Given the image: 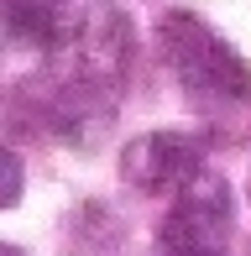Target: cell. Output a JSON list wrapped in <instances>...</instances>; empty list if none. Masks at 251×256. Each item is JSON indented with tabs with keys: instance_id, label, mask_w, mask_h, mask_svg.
Wrapping results in <instances>:
<instances>
[{
	"instance_id": "6da1fadb",
	"label": "cell",
	"mask_w": 251,
	"mask_h": 256,
	"mask_svg": "<svg viewBox=\"0 0 251 256\" xmlns=\"http://www.w3.org/2000/svg\"><path fill=\"white\" fill-rule=\"evenodd\" d=\"M131 58H136V42L120 0H89L74 26V42H68V78L48 104L52 131H63L68 142H89L105 131L126 94Z\"/></svg>"
},
{
	"instance_id": "7a4b0ae2",
	"label": "cell",
	"mask_w": 251,
	"mask_h": 256,
	"mask_svg": "<svg viewBox=\"0 0 251 256\" xmlns=\"http://www.w3.org/2000/svg\"><path fill=\"white\" fill-rule=\"evenodd\" d=\"M157 48H162V63L173 68L178 89L194 104L225 110V104L251 100V63L214 26H204L194 10H168L157 21Z\"/></svg>"
},
{
	"instance_id": "3957f363",
	"label": "cell",
	"mask_w": 251,
	"mask_h": 256,
	"mask_svg": "<svg viewBox=\"0 0 251 256\" xmlns=\"http://www.w3.org/2000/svg\"><path fill=\"white\" fill-rule=\"evenodd\" d=\"M204 172V146L184 131H146L120 152V178L136 194H184Z\"/></svg>"
},
{
	"instance_id": "277c9868",
	"label": "cell",
	"mask_w": 251,
	"mask_h": 256,
	"mask_svg": "<svg viewBox=\"0 0 251 256\" xmlns=\"http://www.w3.org/2000/svg\"><path fill=\"white\" fill-rule=\"evenodd\" d=\"M230 225V188L214 172H199L184 194H178V209L168 214L162 240H214L220 246V230Z\"/></svg>"
},
{
	"instance_id": "5b68a950",
	"label": "cell",
	"mask_w": 251,
	"mask_h": 256,
	"mask_svg": "<svg viewBox=\"0 0 251 256\" xmlns=\"http://www.w3.org/2000/svg\"><path fill=\"white\" fill-rule=\"evenodd\" d=\"M68 0H0V32L21 48H52L63 37Z\"/></svg>"
},
{
	"instance_id": "8992f818",
	"label": "cell",
	"mask_w": 251,
	"mask_h": 256,
	"mask_svg": "<svg viewBox=\"0 0 251 256\" xmlns=\"http://www.w3.org/2000/svg\"><path fill=\"white\" fill-rule=\"evenodd\" d=\"M21 188H26V168L10 146H0V209L21 204Z\"/></svg>"
},
{
	"instance_id": "52a82bcc",
	"label": "cell",
	"mask_w": 251,
	"mask_h": 256,
	"mask_svg": "<svg viewBox=\"0 0 251 256\" xmlns=\"http://www.w3.org/2000/svg\"><path fill=\"white\" fill-rule=\"evenodd\" d=\"M157 256H225L214 240H162Z\"/></svg>"
},
{
	"instance_id": "ba28073f",
	"label": "cell",
	"mask_w": 251,
	"mask_h": 256,
	"mask_svg": "<svg viewBox=\"0 0 251 256\" xmlns=\"http://www.w3.org/2000/svg\"><path fill=\"white\" fill-rule=\"evenodd\" d=\"M0 256H26L21 246H6V240H0Z\"/></svg>"
}]
</instances>
